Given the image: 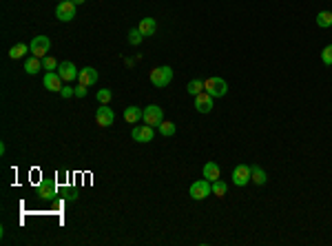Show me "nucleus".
I'll list each match as a JSON object with an SVG mask.
<instances>
[{
  "label": "nucleus",
  "instance_id": "f257e3e1",
  "mask_svg": "<svg viewBox=\"0 0 332 246\" xmlns=\"http://www.w3.org/2000/svg\"><path fill=\"white\" fill-rule=\"evenodd\" d=\"M204 91L211 93L213 98H221V96H226V91H228V82L224 80V78L213 76V78H208V80H204Z\"/></svg>",
  "mask_w": 332,
  "mask_h": 246
},
{
  "label": "nucleus",
  "instance_id": "f03ea898",
  "mask_svg": "<svg viewBox=\"0 0 332 246\" xmlns=\"http://www.w3.org/2000/svg\"><path fill=\"white\" fill-rule=\"evenodd\" d=\"M171 80H173V69L166 67V64H164V67H157V69H153V71H151V82H153L155 87H159V89L169 87Z\"/></svg>",
  "mask_w": 332,
  "mask_h": 246
},
{
  "label": "nucleus",
  "instance_id": "7ed1b4c3",
  "mask_svg": "<svg viewBox=\"0 0 332 246\" xmlns=\"http://www.w3.org/2000/svg\"><path fill=\"white\" fill-rule=\"evenodd\" d=\"M142 120H144V124L149 126H159L164 122V111H162V106L157 104H149L144 109V116H142Z\"/></svg>",
  "mask_w": 332,
  "mask_h": 246
},
{
  "label": "nucleus",
  "instance_id": "20e7f679",
  "mask_svg": "<svg viewBox=\"0 0 332 246\" xmlns=\"http://www.w3.org/2000/svg\"><path fill=\"white\" fill-rule=\"evenodd\" d=\"M211 193H213V184L208 182V180H195V182L191 184V198L197 200V202L208 198Z\"/></svg>",
  "mask_w": 332,
  "mask_h": 246
},
{
  "label": "nucleus",
  "instance_id": "39448f33",
  "mask_svg": "<svg viewBox=\"0 0 332 246\" xmlns=\"http://www.w3.org/2000/svg\"><path fill=\"white\" fill-rule=\"evenodd\" d=\"M49 49H51V40L47 38V36H36L34 40H31V53H34L36 58H47L49 56Z\"/></svg>",
  "mask_w": 332,
  "mask_h": 246
},
{
  "label": "nucleus",
  "instance_id": "423d86ee",
  "mask_svg": "<svg viewBox=\"0 0 332 246\" xmlns=\"http://www.w3.org/2000/svg\"><path fill=\"white\" fill-rule=\"evenodd\" d=\"M76 7L71 0H62V2H58V7H56V18L62 20V22H71L73 18H76Z\"/></svg>",
  "mask_w": 332,
  "mask_h": 246
},
{
  "label": "nucleus",
  "instance_id": "0eeeda50",
  "mask_svg": "<svg viewBox=\"0 0 332 246\" xmlns=\"http://www.w3.org/2000/svg\"><path fill=\"white\" fill-rule=\"evenodd\" d=\"M248 182H253L251 166H246V164L235 166V171H233V184H235V186H246Z\"/></svg>",
  "mask_w": 332,
  "mask_h": 246
},
{
  "label": "nucleus",
  "instance_id": "6e6552de",
  "mask_svg": "<svg viewBox=\"0 0 332 246\" xmlns=\"http://www.w3.org/2000/svg\"><path fill=\"white\" fill-rule=\"evenodd\" d=\"M153 135H155V131H153V126H149V124H137L131 131V138H133L135 142H151Z\"/></svg>",
  "mask_w": 332,
  "mask_h": 246
},
{
  "label": "nucleus",
  "instance_id": "1a4fd4ad",
  "mask_svg": "<svg viewBox=\"0 0 332 246\" xmlns=\"http://www.w3.org/2000/svg\"><path fill=\"white\" fill-rule=\"evenodd\" d=\"M113 120H116V113H113V109L106 104L98 106V111H96V122L100 126H111L113 124Z\"/></svg>",
  "mask_w": 332,
  "mask_h": 246
},
{
  "label": "nucleus",
  "instance_id": "9d476101",
  "mask_svg": "<svg viewBox=\"0 0 332 246\" xmlns=\"http://www.w3.org/2000/svg\"><path fill=\"white\" fill-rule=\"evenodd\" d=\"M44 87L49 89V91H62V87H64V80L60 78V73L58 71H47L44 73Z\"/></svg>",
  "mask_w": 332,
  "mask_h": 246
},
{
  "label": "nucleus",
  "instance_id": "9b49d317",
  "mask_svg": "<svg viewBox=\"0 0 332 246\" xmlns=\"http://www.w3.org/2000/svg\"><path fill=\"white\" fill-rule=\"evenodd\" d=\"M58 73L67 84L69 82H73V80H78V76H80V71H78V67L73 62H60L58 64Z\"/></svg>",
  "mask_w": 332,
  "mask_h": 246
},
{
  "label": "nucleus",
  "instance_id": "f8f14e48",
  "mask_svg": "<svg viewBox=\"0 0 332 246\" xmlns=\"http://www.w3.org/2000/svg\"><path fill=\"white\" fill-rule=\"evenodd\" d=\"M195 109L199 113H211L213 111V96L206 91H202L199 96H195Z\"/></svg>",
  "mask_w": 332,
  "mask_h": 246
},
{
  "label": "nucleus",
  "instance_id": "ddd939ff",
  "mask_svg": "<svg viewBox=\"0 0 332 246\" xmlns=\"http://www.w3.org/2000/svg\"><path fill=\"white\" fill-rule=\"evenodd\" d=\"M56 193H58V188H56V182L53 180H42L40 182V186H38V195L42 200H51V198H56Z\"/></svg>",
  "mask_w": 332,
  "mask_h": 246
},
{
  "label": "nucleus",
  "instance_id": "4468645a",
  "mask_svg": "<svg viewBox=\"0 0 332 246\" xmlns=\"http://www.w3.org/2000/svg\"><path fill=\"white\" fill-rule=\"evenodd\" d=\"M78 80H80V84H84V87H91V84L98 82V71L93 67H84L80 71V76H78Z\"/></svg>",
  "mask_w": 332,
  "mask_h": 246
},
{
  "label": "nucleus",
  "instance_id": "2eb2a0df",
  "mask_svg": "<svg viewBox=\"0 0 332 246\" xmlns=\"http://www.w3.org/2000/svg\"><path fill=\"white\" fill-rule=\"evenodd\" d=\"M142 116H144V111L137 109V106H126L124 109V120L129 122V124H137V122L142 120Z\"/></svg>",
  "mask_w": 332,
  "mask_h": 246
},
{
  "label": "nucleus",
  "instance_id": "dca6fc26",
  "mask_svg": "<svg viewBox=\"0 0 332 246\" xmlns=\"http://www.w3.org/2000/svg\"><path fill=\"white\" fill-rule=\"evenodd\" d=\"M137 29H140L142 36H153L155 29H157V24H155V18H142L140 24H137Z\"/></svg>",
  "mask_w": 332,
  "mask_h": 246
},
{
  "label": "nucleus",
  "instance_id": "f3484780",
  "mask_svg": "<svg viewBox=\"0 0 332 246\" xmlns=\"http://www.w3.org/2000/svg\"><path fill=\"white\" fill-rule=\"evenodd\" d=\"M204 178H206L208 182L219 180V166H217V162H206L204 164Z\"/></svg>",
  "mask_w": 332,
  "mask_h": 246
},
{
  "label": "nucleus",
  "instance_id": "a211bd4d",
  "mask_svg": "<svg viewBox=\"0 0 332 246\" xmlns=\"http://www.w3.org/2000/svg\"><path fill=\"white\" fill-rule=\"evenodd\" d=\"M27 51H29V44L18 42V44H14V47L9 49V58L11 60H20V58H24V53Z\"/></svg>",
  "mask_w": 332,
  "mask_h": 246
},
{
  "label": "nucleus",
  "instance_id": "6ab92c4d",
  "mask_svg": "<svg viewBox=\"0 0 332 246\" xmlns=\"http://www.w3.org/2000/svg\"><path fill=\"white\" fill-rule=\"evenodd\" d=\"M317 24L321 27V29L332 27V11H319L317 14Z\"/></svg>",
  "mask_w": 332,
  "mask_h": 246
},
{
  "label": "nucleus",
  "instance_id": "aec40b11",
  "mask_svg": "<svg viewBox=\"0 0 332 246\" xmlns=\"http://www.w3.org/2000/svg\"><path fill=\"white\" fill-rule=\"evenodd\" d=\"M40 69H42V62H40V58H29L27 60V62H24V71L27 73H31V76H34V73H38Z\"/></svg>",
  "mask_w": 332,
  "mask_h": 246
},
{
  "label": "nucleus",
  "instance_id": "412c9836",
  "mask_svg": "<svg viewBox=\"0 0 332 246\" xmlns=\"http://www.w3.org/2000/svg\"><path fill=\"white\" fill-rule=\"evenodd\" d=\"M186 91L191 93L193 98L199 96V93L204 91V80H197V78H195V80H191V82H188V87H186Z\"/></svg>",
  "mask_w": 332,
  "mask_h": 246
},
{
  "label": "nucleus",
  "instance_id": "4be33fe9",
  "mask_svg": "<svg viewBox=\"0 0 332 246\" xmlns=\"http://www.w3.org/2000/svg\"><path fill=\"white\" fill-rule=\"evenodd\" d=\"M157 131L164 135V138H171V135H175V131H177V126H175L173 122H162V124L157 126Z\"/></svg>",
  "mask_w": 332,
  "mask_h": 246
},
{
  "label": "nucleus",
  "instance_id": "5701e85b",
  "mask_svg": "<svg viewBox=\"0 0 332 246\" xmlns=\"http://www.w3.org/2000/svg\"><path fill=\"white\" fill-rule=\"evenodd\" d=\"M251 171H253V182L259 184V186H261V184H266V180H268V178H266V171L264 169H259V166H251Z\"/></svg>",
  "mask_w": 332,
  "mask_h": 246
},
{
  "label": "nucleus",
  "instance_id": "b1692460",
  "mask_svg": "<svg viewBox=\"0 0 332 246\" xmlns=\"http://www.w3.org/2000/svg\"><path fill=\"white\" fill-rule=\"evenodd\" d=\"M213 184V195H217V198H224V195L228 193V186L221 180H215V182H211Z\"/></svg>",
  "mask_w": 332,
  "mask_h": 246
},
{
  "label": "nucleus",
  "instance_id": "393cba45",
  "mask_svg": "<svg viewBox=\"0 0 332 246\" xmlns=\"http://www.w3.org/2000/svg\"><path fill=\"white\" fill-rule=\"evenodd\" d=\"M111 98H113L111 89H100V91H98V102H100V104H109Z\"/></svg>",
  "mask_w": 332,
  "mask_h": 246
},
{
  "label": "nucleus",
  "instance_id": "a878e982",
  "mask_svg": "<svg viewBox=\"0 0 332 246\" xmlns=\"http://www.w3.org/2000/svg\"><path fill=\"white\" fill-rule=\"evenodd\" d=\"M321 60H323V64H328V67H332V44H328V47H323V51H321Z\"/></svg>",
  "mask_w": 332,
  "mask_h": 246
},
{
  "label": "nucleus",
  "instance_id": "bb28decb",
  "mask_svg": "<svg viewBox=\"0 0 332 246\" xmlns=\"http://www.w3.org/2000/svg\"><path fill=\"white\" fill-rule=\"evenodd\" d=\"M42 67L47 69V71H58V62H56V58H51V56L42 58Z\"/></svg>",
  "mask_w": 332,
  "mask_h": 246
},
{
  "label": "nucleus",
  "instance_id": "cd10ccee",
  "mask_svg": "<svg viewBox=\"0 0 332 246\" xmlns=\"http://www.w3.org/2000/svg\"><path fill=\"white\" fill-rule=\"evenodd\" d=\"M142 40H144V36L140 34V29H131L129 31V42L131 44H140Z\"/></svg>",
  "mask_w": 332,
  "mask_h": 246
},
{
  "label": "nucleus",
  "instance_id": "c85d7f7f",
  "mask_svg": "<svg viewBox=\"0 0 332 246\" xmlns=\"http://www.w3.org/2000/svg\"><path fill=\"white\" fill-rule=\"evenodd\" d=\"M60 96H62L64 100H67V98L76 96V89H73V87H69V84H64V87H62V91H60Z\"/></svg>",
  "mask_w": 332,
  "mask_h": 246
},
{
  "label": "nucleus",
  "instance_id": "c756f323",
  "mask_svg": "<svg viewBox=\"0 0 332 246\" xmlns=\"http://www.w3.org/2000/svg\"><path fill=\"white\" fill-rule=\"evenodd\" d=\"M76 96H78V98H84V96H87V87H84V84L76 87Z\"/></svg>",
  "mask_w": 332,
  "mask_h": 246
},
{
  "label": "nucleus",
  "instance_id": "7c9ffc66",
  "mask_svg": "<svg viewBox=\"0 0 332 246\" xmlns=\"http://www.w3.org/2000/svg\"><path fill=\"white\" fill-rule=\"evenodd\" d=\"M73 5H84V2H87V0H71Z\"/></svg>",
  "mask_w": 332,
  "mask_h": 246
},
{
  "label": "nucleus",
  "instance_id": "2f4dec72",
  "mask_svg": "<svg viewBox=\"0 0 332 246\" xmlns=\"http://www.w3.org/2000/svg\"><path fill=\"white\" fill-rule=\"evenodd\" d=\"M60 2H62V0H60Z\"/></svg>",
  "mask_w": 332,
  "mask_h": 246
}]
</instances>
